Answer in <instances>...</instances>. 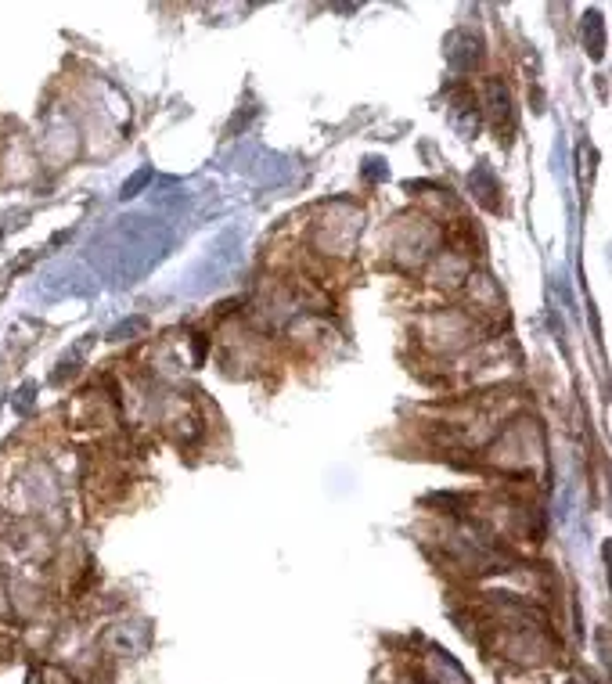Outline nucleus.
Segmentation results:
<instances>
[{
	"instance_id": "f257e3e1",
	"label": "nucleus",
	"mask_w": 612,
	"mask_h": 684,
	"mask_svg": "<svg viewBox=\"0 0 612 684\" xmlns=\"http://www.w3.org/2000/svg\"><path fill=\"white\" fill-rule=\"evenodd\" d=\"M148 181H151V174H148V169H141V174H137L134 181H126V188H123V199H134V195H137V191H141Z\"/></svg>"
}]
</instances>
